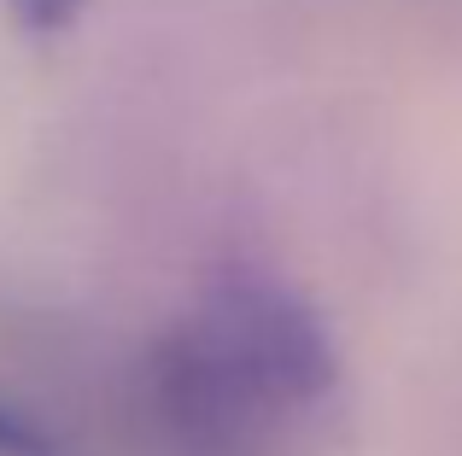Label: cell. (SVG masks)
<instances>
[{"instance_id": "6da1fadb", "label": "cell", "mask_w": 462, "mask_h": 456, "mask_svg": "<svg viewBox=\"0 0 462 456\" xmlns=\"http://www.w3.org/2000/svg\"><path fill=\"white\" fill-rule=\"evenodd\" d=\"M199 322L223 340V351L235 357L275 404H305L328 387V375H334V357H328V340H322V328H316V316L293 293H282L275 281L228 275L211 293V310H205Z\"/></svg>"}, {"instance_id": "7a4b0ae2", "label": "cell", "mask_w": 462, "mask_h": 456, "mask_svg": "<svg viewBox=\"0 0 462 456\" xmlns=\"http://www.w3.org/2000/svg\"><path fill=\"white\" fill-rule=\"evenodd\" d=\"M0 456H53V439H47L35 422H23L18 410L0 404Z\"/></svg>"}, {"instance_id": "3957f363", "label": "cell", "mask_w": 462, "mask_h": 456, "mask_svg": "<svg viewBox=\"0 0 462 456\" xmlns=\"http://www.w3.org/2000/svg\"><path fill=\"white\" fill-rule=\"evenodd\" d=\"M12 12H18L23 30H65L70 18H77L82 0H6Z\"/></svg>"}]
</instances>
